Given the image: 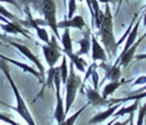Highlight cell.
I'll use <instances>...</instances> for the list:
<instances>
[{
  "label": "cell",
  "mask_w": 146,
  "mask_h": 125,
  "mask_svg": "<svg viewBox=\"0 0 146 125\" xmlns=\"http://www.w3.org/2000/svg\"><path fill=\"white\" fill-rule=\"evenodd\" d=\"M113 16H112L111 9H110L109 3H105V8H104L103 17H102L101 25L99 27V34L101 37V41L104 45V48L107 53L110 60L116 57L118 50L117 42L114 38L113 33Z\"/></svg>",
  "instance_id": "obj_1"
},
{
  "label": "cell",
  "mask_w": 146,
  "mask_h": 125,
  "mask_svg": "<svg viewBox=\"0 0 146 125\" xmlns=\"http://www.w3.org/2000/svg\"><path fill=\"white\" fill-rule=\"evenodd\" d=\"M1 59H2V58H1ZM0 69L3 71L4 75L6 76L7 80L9 81L11 88H12V90H13V93H14L15 97H16L17 106H16V108H14V109L19 113V115H20V116L22 117V118L24 119V120L26 121L29 125H34L35 124L34 120H33L32 116H31L30 112H29L28 108H27L26 104H25L24 100H23V98L21 97V95H20V93H19V90H18V88H17L16 84L14 83L12 77H11L10 72H9V67H8V65H7L6 61H5L4 59L0 60Z\"/></svg>",
  "instance_id": "obj_2"
},
{
  "label": "cell",
  "mask_w": 146,
  "mask_h": 125,
  "mask_svg": "<svg viewBox=\"0 0 146 125\" xmlns=\"http://www.w3.org/2000/svg\"><path fill=\"white\" fill-rule=\"evenodd\" d=\"M82 80L80 76L76 75L75 71H74V64L72 61L69 63V74L67 77L66 83H65V88H66V95H65V105H64V110L65 114L70 111L71 106H72L73 102L76 98V94L81 86Z\"/></svg>",
  "instance_id": "obj_3"
},
{
  "label": "cell",
  "mask_w": 146,
  "mask_h": 125,
  "mask_svg": "<svg viewBox=\"0 0 146 125\" xmlns=\"http://www.w3.org/2000/svg\"><path fill=\"white\" fill-rule=\"evenodd\" d=\"M41 9H42L44 21L46 25H48L51 30L54 32L57 38H60L59 28L57 26L56 18V4L54 0H41Z\"/></svg>",
  "instance_id": "obj_4"
},
{
  "label": "cell",
  "mask_w": 146,
  "mask_h": 125,
  "mask_svg": "<svg viewBox=\"0 0 146 125\" xmlns=\"http://www.w3.org/2000/svg\"><path fill=\"white\" fill-rule=\"evenodd\" d=\"M54 86H55V95H56V106H55V112H54V118L57 121V124L61 125V123L65 119V110H64V104H63L62 97L60 93V86H61V77L59 73L58 68L56 67V72L54 76Z\"/></svg>",
  "instance_id": "obj_5"
},
{
  "label": "cell",
  "mask_w": 146,
  "mask_h": 125,
  "mask_svg": "<svg viewBox=\"0 0 146 125\" xmlns=\"http://www.w3.org/2000/svg\"><path fill=\"white\" fill-rule=\"evenodd\" d=\"M52 39L53 40L50 41L48 44L45 43V45H42L43 55H44L45 60H46L49 67L55 66V64L59 60V58L62 56V54H61L62 49H59L57 42L54 40V37Z\"/></svg>",
  "instance_id": "obj_6"
},
{
  "label": "cell",
  "mask_w": 146,
  "mask_h": 125,
  "mask_svg": "<svg viewBox=\"0 0 146 125\" xmlns=\"http://www.w3.org/2000/svg\"><path fill=\"white\" fill-rule=\"evenodd\" d=\"M144 38H145V37L142 35V36L140 37L138 40H136L135 42H134L133 44H132L131 46H130L129 48H128L127 50H126L125 52L123 53V54H121L119 57H118L117 60H116V62L114 63V64H118V63H119L120 66L123 67V68H126V67L129 65V63L131 62L132 59L134 58V55H135L136 49H137L138 45L141 43V41L143 40Z\"/></svg>",
  "instance_id": "obj_7"
},
{
  "label": "cell",
  "mask_w": 146,
  "mask_h": 125,
  "mask_svg": "<svg viewBox=\"0 0 146 125\" xmlns=\"http://www.w3.org/2000/svg\"><path fill=\"white\" fill-rule=\"evenodd\" d=\"M9 43H10L11 45H13V46L15 47V48H17L19 51H20L21 53H22L24 56H26L27 58L29 59V60L31 61V62H33L35 65L37 66V68L39 69V73L41 74V76L44 78V74H45V68L44 66H43L42 64H41L40 60H39L38 58H37L36 56H35L34 54H33L32 52H31V50L28 48L27 46H25V45L23 44H19V43H16V42H13V41L11 40H7Z\"/></svg>",
  "instance_id": "obj_8"
},
{
  "label": "cell",
  "mask_w": 146,
  "mask_h": 125,
  "mask_svg": "<svg viewBox=\"0 0 146 125\" xmlns=\"http://www.w3.org/2000/svg\"><path fill=\"white\" fill-rule=\"evenodd\" d=\"M86 96L89 101V104L94 107H103L106 105H112L110 100L107 98H104L102 94L98 92V90L94 88H87L86 89Z\"/></svg>",
  "instance_id": "obj_9"
},
{
  "label": "cell",
  "mask_w": 146,
  "mask_h": 125,
  "mask_svg": "<svg viewBox=\"0 0 146 125\" xmlns=\"http://www.w3.org/2000/svg\"><path fill=\"white\" fill-rule=\"evenodd\" d=\"M91 49H92V54L91 58L93 61H102V62H106L107 61V54L104 48L99 44L97 41L96 37L93 34L91 35Z\"/></svg>",
  "instance_id": "obj_10"
},
{
  "label": "cell",
  "mask_w": 146,
  "mask_h": 125,
  "mask_svg": "<svg viewBox=\"0 0 146 125\" xmlns=\"http://www.w3.org/2000/svg\"><path fill=\"white\" fill-rule=\"evenodd\" d=\"M58 28H76L82 30L85 26V21L82 18V16L77 15V16H72L71 18H66L65 20L57 22Z\"/></svg>",
  "instance_id": "obj_11"
},
{
  "label": "cell",
  "mask_w": 146,
  "mask_h": 125,
  "mask_svg": "<svg viewBox=\"0 0 146 125\" xmlns=\"http://www.w3.org/2000/svg\"><path fill=\"white\" fill-rule=\"evenodd\" d=\"M122 103H116L114 105H110L109 108H107V110L102 111V112L97 113L96 115H94L89 121H88V124H98V123L103 122L104 120H106L107 118L111 117L113 115V113L117 110L118 108H120Z\"/></svg>",
  "instance_id": "obj_12"
},
{
  "label": "cell",
  "mask_w": 146,
  "mask_h": 125,
  "mask_svg": "<svg viewBox=\"0 0 146 125\" xmlns=\"http://www.w3.org/2000/svg\"><path fill=\"white\" fill-rule=\"evenodd\" d=\"M86 2H87L90 14H91L92 22H95L96 27L99 29L100 25H101L102 17H103V12L99 8L98 0H86Z\"/></svg>",
  "instance_id": "obj_13"
},
{
  "label": "cell",
  "mask_w": 146,
  "mask_h": 125,
  "mask_svg": "<svg viewBox=\"0 0 146 125\" xmlns=\"http://www.w3.org/2000/svg\"><path fill=\"white\" fill-rule=\"evenodd\" d=\"M70 28H64V32H63L61 38V43H62V51L64 54L66 55L68 58H70L74 52H73V46H72V40H71L70 36Z\"/></svg>",
  "instance_id": "obj_14"
},
{
  "label": "cell",
  "mask_w": 146,
  "mask_h": 125,
  "mask_svg": "<svg viewBox=\"0 0 146 125\" xmlns=\"http://www.w3.org/2000/svg\"><path fill=\"white\" fill-rule=\"evenodd\" d=\"M0 27L7 33H12V34H17V33H21L23 36L26 38H30L26 31L21 27V25L18 23V21H12V22H8L6 24H0Z\"/></svg>",
  "instance_id": "obj_15"
},
{
  "label": "cell",
  "mask_w": 146,
  "mask_h": 125,
  "mask_svg": "<svg viewBox=\"0 0 146 125\" xmlns=\"http://www.w3.org/2000/svg\"><path fill=\"white\" fill-rule=\"evenodd\" d=\"M0 58H2V59H4L6 62H10V63H12V64H14V65H16V66H18V67H20L21 69H22L24 72H29V73H31L32 75H34L36 78H38L39 80H40V82L42 83L43 82V77L41 76V74L39 72H37L36 70H35L34 68H32V67H30V66H28L27 64H24V63H21V62H19V61H16V60H13V59H11V58H8V57H5V56H3V55H1L0 54Z\"/></svg>",
  "instance_id": "obj_16"
},
{
  "label": "cell",
  "mask_w": 146,
  "mask_h": 125,
  "mask_svg": "<svg viewBox=\"0 0 146 125\" xmlns=\"http://www.w3.org/2000/svg\"><path fill=\"white\" fill-rule=\"evenodd\" d=\"M141 19H142V17H141V18H139V20H138L137 22H136L135 24L132 26L131 30H130L129 33H128L127 39H126L125 46H124L123 51L121 52V54H123V53L125 52V51L127 50V49L129 48V47L136 41V38H137V35H138V29H139V24H140V22H141Z\"/></svg>",
  "instance_id": "obj_17"
},
{
  "label": "cell",
  "mask_w": 146,
  "mask_h": 125,
  "mask_svg": "<svg viewBox=\"0 0 146 125\" xmlns=\"http://www.w3.org/2000/svg\"><path fill=\"white\" fill-rule=\"evenodd\" d=\"M120 65L113 64L112 66L106 68V74L105 78H107L110 81H118L121 77V69H120Z\"/></svg>",
  "instance_id": "obj_18"
},
{
  "label": "cell",
  "mask_w": 146,
  "mask_h": 125,
  "mask_svg": "<svg viewBox=\"0 0 146 125\" xmlns=\"http://www.w3.org/2000/svg\"><path fill=\"white\" fill-rule=\"evenodd\" d=\"M123 81H110L108 84H106L103 88V91H102V96L104 98H107L109 95L113 94L122 84H123Z\"/></svg>",
  "instance_id": "obj_19"
},
{
  "label": "cell",
  "mask_w": 146,
  "mask_h": 125,
  "mask_svg": "<svg viewBox=\"0 0 146 125\" xmlns=\"http://www.w3.org/2000/svg\"><path fill=\"white\" fill-rule=\"evenodd\" d=\"M77 43L80 45V49L76 54L78 56H81V55L84 54H88L90 50V47H91V42H90V38H89V35H85L82 39H79L77 41Z\"/></svg>",
  "instance_id": "obj_20"
},
{
  "label": "cell",
  "mask_w": 146,
  "mask_h": 125,
  "mask_svg": "<svg viewBox=\"0 0 146 125\" xmlns=\"http://www.w3.org/2000/svg\"><path fill=\"white\" fill-rule=\"evenodd\" d=\"M138 103H139V100H135L133 104L129 105V106H127V107H121V106H120L119 110L115 111L112 116H114V117H116V118H117V117L122 116V115L130 114V113H132V112H135V111L138 109Z\"/></svg>",
  "instance_id": "obj_21"
},
{
  "label": "cell",
  "mask_w": 146,
  "mask_h": 125,
  "mask_svg": "<svg viewBox=\"0 0 146 125\" xmlns=\"http://www.w3.org/2000/svg\"><path fill=\"white\" fill-rule=\"evenodd\" d=\"M60 73V77H61V83L65 85L67 80V77L69 74V70H68V66H67V56L66 55H63L62 56V62L61 65L59 67H57Z\"/></svg>",
  "instance_id": "obj_22"
},
{
  "label": "cell",
  "mask_w": 146,
  "mask_h": 125,
  "mask_svg": "<svg viewBox=\"0 0 146 125\" xmlns=\"http://www.w3.org/2000/svg\"><path fill=\"white\" fill-rule=\"evenodd\" d=\"M88 105H89V102H88L87 104L84 105L83 107H81V108H80L78 111H76V112L74 113V114H73L72 116H70L69 118H67V119H64V121H63V122L61 123V125H72L73 123L75 122L76 119L78 118V116H79V115L81 114V113L83 112L84 110H85V108L88 106Z\"/></svg>",
  "instance_id": "obj_23"
},
{
  "label": "cell",
  "mask_w": 146,
  "mask_h": 125,
  "mask_svg": "<svg viewBox=\"0 0 146 125\" xmlns=\"http://www.w3.org/2000/svg\"><path fill=\"white\" fill-rule=\"evenodd\" d=\"M34 29H36L37 36H38V38L40 39V40H42L43 42L46 43V44H48V43L50 42L49 36H48V32L46 31V29L42 28V27H39V25H37Z\"/></svg>",
  "instance_id": "obj_24"
},
{
  "label": "cell",
  "mask_w": 146,
  "mask_h": 125,
  "mask_svg": "<svg viewBox=\"0 0 146 125\" xmlns=\"http://www.w3.org/2000/svg\"><path fill=\"white\" fill-rule=\"evenodd\" d=\"M0 14L4 16L5 18H7L8 20H11V21H18V22H21V20H19L15 15H13L11 12H9L6 8L2 6V5H0Z\"/></svg>",
  "instance_id": "obj_25"
},
{
  "label": "cell",
  "mask_w": 146,
  "mask_h": 125,
  "mask_svg": "<svg viewBox=\"0 0 146 125\" xmlns=\"http://www.w3.org/2000/svg\"><path fill=\"white\" fill-rule=\"evenodd\" d=\"M96 68H97V64H96V61H93V62H92V64L89 65V67H88L87 71H85V76H84V79H83V81H82V83H81V87H82V88H83L84 85H85V83H86V81H87V79L89 78L90 76H91L92 72H93V71L95 70Z\"/></svg>",
  "instance_id": "obj_26"
},
{
  "label": "cell",
  "mask_w": 146,
  "mask_h": 125,
  "mask_svg": "<svg viewBox=\"0 0 146 125\" xmlns=\"http://www.w3.org/2000/svg\"><path fill=\"white\" fill-rule=\"evenodd\" d=\"M76 10H77L76 0H69V2H68V14L66 15V18H71L73 15L75 14Z\"/></svg>",
  "instance_id": "obj_27"
},
{
  "label": "cell",
  "mask_w": 146,
  "mask_h": 125,
  "mask_svg": "<svg viewBox=\"0 0 146 125\" xmlns=\"http://www.w3.org/2000/svg\"><path fill=\"white\" fill-rule=\"evenodd\" d=\"M55 72H56V67H50L47 72L48 76H47V86L48 88H51L52 84L54 83V76H55Z\"/></svg>",
  "instance_id": "obj_28"
},
{
  "label": "cell",
  "mask_w": 146,
  "mask_h": 125,
  "mask_svg": "<svg viewBox=\"0 0 146 125\" xmlns=\"http://www.w3.org/2000/svg\"><path fill=\"white\" fill-rule=\"evenodd\" d=\"M146 115V102L144 103L142 106H140L139 108V113H138V119H137V125H142L143 124L144 117Z\"/></svg>",
  "instance_id": "obj_29"
},
{
  "label": "cell",
  "mask_w": 146,
  "mask_h": 125,
  "mask_svg": "<svg viewBox=\"0 0 146 125\" xmlns=\"http://www.w3.org/2000/svg\"><path fill=\"white\" fill-rule=\"evenodd\" d=\"M90 77H91V80H92V82H93V86H94L93 88L97 90L98 83H99V75H98V73L96 72V70H94L93 72H92V74Z\"/></svg>",
  "instance_id": "obj_30"
},
{
  "label": "cell",
  "mask_w": 146,
  "mask_h": 125,
  "mask_svg": "<svg viewBox=\"0 0 146 125\" xmlns=\"http://www.w3.org/2000/svg\"><path fill=\"white\" fill-rule=\"evenodd\" d=\"M146 84V76H139L134 81L133 85H143Z\"/></svg>",
  "instance_id": "obj_31"
},
{
  "label": "cell",
  "mask_w": 146,
  "mask_h": 125,
  "mask_svg": "<svg viewBox=\"0 0 146 125\" xmlns=\"http://www.w3.org/2000/svg\"><path fill=\"white\" fill-rule=\"evenodd\" d=\"M0 2H6V3H9V4H12L14 6H16L17 8H19L18 4H17L16 0H0Z\"/></svg>",
  "instance_id": "obj_32"
},
{
  "label": "cell",
  "mask_w": 146,
  "mask_h": 125,
  "mask_svg": "<svg viewBox=\"0 0 146 125\" xmlns=\"http://www.w3.org/2000/svg\"><path fill=\"white\" fill-rule=\"evenodd\" d=\"M134 58L136 59V60H144V59H146V53H144V54H138V55H134Z\"/></svg>",
  "instance_id": "obj_33"
},
{
  "label": "cell",
  "mask_w": 146,
  "mask_h": 125,
  "mask_svg": "<svg viewBox=\"0 0 146 125\" xmlns=\"http://www.w3.org/2000/svg\"><path fill=\"white\" fill-rule=\"evenodd\" d=\"M142 21H143V23H142L143 27H146V10H145V12H144L143 16H142Z\"/></svg>",
  "instance_id": "obj_34"
},
{
  "label": "cell",
  "mask_w": 146,
  "mask_h": 125,
  "mask_svg": "<svg viewBox=\"0 0 146 125\" xmlns=\"http://www.w3.org/2000/svg\"><path fill=\"white\" fill-rule=\"evenodd\" d=\"M0 21H2V22H4V23H8L9 22V20L7 18H5L4 16H2V15L0 14Z\"/></svg>",
  "instance_id": "obj_35"
},
{
  "label": "cell",
  "mask_w": 146,
  "mask_h": 125,
  "mask_svg": "<svg viewBox=\"0 0 146 125\" xmlns=\"http://www.w3.org/2000/svg\"><path fill=\"white\" fill-rule=\"evenodd\" d=\"M98 1H99V2L104 3V4H105V3H110V2H113L114 0H98Z\"/></svg>",
  "instance_id": "obj_36"
},
{
  "label": "cell",
  "mask_w": 146,
  "mask_h": 125,
  "mask_svg": "<svg viewBox=\"0 0 146 125\" xmlns=\"http://www.w3.org/2000/svg\"><path fill=\"white\" fill-rule=\"evenodd\" d=\"M144 90H146V84H145V85H144V86H143V87H142V88H141V89H139V90H136V91H135V92H133V94H134V93L142 92V91H144Z\"/></svg>",
  "instance_id": "obj_37"
},
{
  "label": "cell",
  "mask_w": 146,
  "mask_h": 125,
  "mask_svg": "<svg viewBox=\"0 0 146 125\" xmlns=\"http://www.w3.org/2000/svg\"><path fill=\"white\" fill-rule=\"evenodd\" d=\"M63 3H64V9H65V18H66V12H67V2H66V0H63Z\"/></svg>",
  "instance_id": "obj_38"
},
{
  "label": "cell",
  "mask_w": 146,
  "mask_h": 125,
  "mask_svg": "<svg viewBox=\"0 0 146 125\" xmlns=\"http://www.w3.org/2000/svg\"><path fill=\"white\" fill-rule=\"evenodd\" d=\"M0 39H6V36H5V35L0 34Z\"/></svg>",
  "instance_id": "obj_39"
},
{
  "label": "cell",
  "mask_w": 146,
  "mask_h": 125,
  "mask_svg": "<svg viewBox=\"0 0 146 125\" xmlns=\"http://www.w3.org/2000/svg\"><path fill=\"white\" fill-rule=\"evenodd\" d=\"M143 36H144V37H146V31H145V33L143 34Z\"/></svg>",
  "instance_id": "obj_40"
},
{
  "label": "cell",
  "mask_w": 146,
  "mask_h": 125,
  "mask_svg": "<svg viewBox=\"0 0 146 125\" xmlns=\"http://www.w3.org/2000/svg\"><path fill=\"white\" fill-rule=\"evenodd\" d=\"M0 45H2V42H0Z\"/></svg>",
  "instance_id": "obj_41"
},
{
  "label": "cell",
  "mask_w": 146,
  "mask_h": 125,
  "mask_svg": "<svg viewBox=\"0 0 146 125\" xmlns=\"http://www.w3.org/2000/svg\"><path fill=\"white\" fill-rule=\"evenodd\" d=\"M78 1H82V0H78Z\"/></svg>",
  "instance_id": "obj_42"
}]
</instances>
